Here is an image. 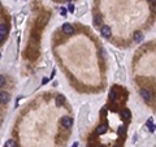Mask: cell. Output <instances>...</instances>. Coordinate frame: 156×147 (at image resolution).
<instances>
[{
	"mask_svg": "<svg viewBox=\"0 0 156 147\" xmlns=\"http://www.w3.org/2000/svg\"><path fill=\"white\" fill-rule=\"evenodd\" d=\"M5 85V77L0 74V87H3Z\"/></svg>",
	"mask_w": 156,
	"mask_h": 147,
	"instance_id": "2e32d148",
	"label": "cell"
},
{
	"mask_svg": "<svg viewBox=\"0 0 156 147\" xmlns=\"http://www.w3.org/2000/svg\"><path fill=\"white\" fill-rule=\"evenodd\" d=\"M100 33H102V35H103L104 38H109V37L112 35V30H111L109 26H103Z\"/></svg>",
	"mask_w": 156,
	"mask_h": 147,
	"instance_id": "8992f818",
	"label": "cell"
},
{
	"mask_svg": "<svg viewBox=\"0 0 156 147\" xmlns=\"http://www.w3.org/2000/svg\"><path fill=\"white\" fill-rule=\"evenodd\" d=\"M7 31H8V28L5 24H0V43H2L7 35Z\"/></svg>",
	"mask_w": 156,
	"mask_h": 147,
	"instance_id": "277c9868",
	"label": "cell"
},
{
	"mask_svg": "<svg viewBox=\"0 0 156 147\" xmlns=\"http://www.w3.org/2000/svg\"><path fill=\"white\" fill-rule=\"evenodd\" d=\"M65 13H66V9H65V8H61V15L65 16Z\"/></svg>",
	"mask_w": 156,
	"mask_h": 147,
	"instance_id": "e0dca14e",
	"label": "cell"
},
{
	"mask_svg": "<svg viewBox=\"0 0 156 147\" xmlns=\"http://www.w3.org/2000/svg\"><path fill=\"white\" fill-rule=\"evenodd\" d=\"M115 147H120V146H118V144H116V146H115Z\"/></svg>",
	"mask_w": 156,
	"mask_h": 147,
	"instance_id": "44dd1931",
	"label": "cell"
},
{
	"mask_svg": "<svg viewBox=\"0 0 156 147\" xmlns=\"http://www.w3.org/2000/svg\"><path fill=\"white\" fill-rule=\"evenodd\" d=\"M69 11H70V12H73V11H74V7H73V4H70V5H69Z\"/></svg>",
	"mask_w": 156,
	"mask_h": 147,
	"instance_id": "ac0fdd59",
	"label": "cell"
},
{
	"mask_svg": "<svg viewBox=\"0 0 156 147\" xmlns=\"http://www.w3.org/2000/svg\"><path fill=\"white\" fill-rule=\"evenodd\" d=\"M121 116H122V118H124V120H129V118L131 117V112H130L129 109H126V108H125V109H122V111H121Z\"/></svg>",
	"mask_w": 156,
	"mask_h": 147,
	"instance_id": "30bf717a",
	"label": "cell"
},
{
	"mask_svg": "<svg viewBox=\"0 0 156 147\" xmlns=\"http://www.w3.org/2000/svg\"><path fill=\"white\" fill-rule=\"evenodd\" d=\"M117 133H118V135L120 137H124L125 134H126V125H120L118 126V129H117Z\"/></svg>",
	"mask_w": 156,
	"mask_h": 147,
	"instance_id": "8fae6325",
	"label": "cell"
},
{
	"mask_svg": "<svg viewBox=\"0 0 156 147\" xmlns=\"http://www.w3.org/2000/svg\"><path fill=\"white\" fill-rule=\"evenodd\" d=\"M107 130H108V126H107L105 124H102V125H99V126L96 128V133H98L99 135H102V134L107 133Z\"/></svg>",
	"mask_w": 156,
	"mask_h": 147,
	"instance_id": "52a82bcc",
	"label": "cell"
},
{
	"mask_svg": "<svg viewBox=\"0 0 156 147\" xmlns=\"http://www.w3.org/2000/svg\"><path fill=\"white\" fill-rule=\"evenodd\" d=\"M139 94H140V96H142L146 102H150V100L152 99V94H151L147 89H140V90H139Z\"/></svg>",
	"mask_w": 156,
	"mask_h": 147,
	"instance_id": "6da1fadb",
	"label": "cell"
},
{
	"mask_svg": "<svg viewBox=\"0 0 156 147\" xmlns=\"http://www.w3.org/2000/svg\"><path fill=\"white\" fill-rule=\"evenodd\" d=\"M61 124H62V126L64 128H72L73 126V118L72 117H69V116H64L62 118H61Z\"/></svg>",
	"mask_w": 156,
	"mask_h": 147,
	"instance_id": "7a4b0ae2",
	"label": "cell"
},
{
	"mask_svg": "<svg viewBox=\"0 0 156 147\" xmlns=\"http://www.w3.org/2000/svg\"><path fill=\"white\" fill-rule=\"evenodd\" d=\"M148 2H152V3H156V0H148Z\"/></svg>",
	"mask_w": 156,
	"mask_h": 147,
	"instance_id": "ffe728a7",
	"label": "cell"
},
{
	"mask_svg": "<svg viewBox=\"0 0 156 147\" xmlns=\"http://www.w3.org/2000/svg\"><path fill=\"white\" fill-rule=\"evenodd\" d=\"M62 33L66 35H73L74 34V28L70 24H64L62 25Z\"/></svg>",
	"mask_w": 156,
	"mask_h": 147,
	"instance_id": "3957f363",
	"label": "cell"
},
{
	"mask_svg": "<svg viewBox=\"0 0 156 147\" xmlns=\"http://www.w3.org/2000/svg\"><path fill=\"white\" fill-rule=\"evenodd\" d=\"M64 103H65V96L61 95V94H59V95L56 96V105H57V107H61Z\"/></svg>",
	"mask_w": 156,
	"mask_h": 147,
	"instance_id": "ba28073f",
	"label": "cell"
},
{
	"mask_svg": "<svg viewBox=\"0 0 156 147\" xmlns=\"http://www.w3.org/2000/svg\"><path fill=\"white\" fill-rule=\"evenodd\" d=\"M102 25V17L100 15H95L94 16V26H100Z\"/></svg>",
	"mask_w": 156,
	"mask_h": 147,
	"instance_id": "7c38bea8",
	"label": "cell"
},
{
	"mask_svg": "<svg viewBox=\"0 0 156 147\" xmlns=\"http://www.w3.org/2000/svg\"><path fill=\"white\" fill-rule=\"evenodd\" d=\"M147 126H148L150 131H153V130H155V126H153V124H152V118H148V120H147Z\"/></svg>",
	"mask_w": 156,
	"mask_h": 147,
	"instance_id": "9a60e30c",
	"label": "cell"
},
{
	"mask_svg": "<svg viewBox=\"0 0 156 147\" xmlns=\"http://www.w3.org/2000/svg\"><path fill=\"white\" fill-rule=\"evenodd\" d=\"M4 147H17V143H16L13 139H9V141H7V142H5Z\"/></svg>",
	"mask_w": 156,
	"mask_h": 147,
	"instance_id": "5bb4252c",
	"label": "cell"
},
{
	"mask_svg": "<svg viewBox=\"0 0 156 147\" xmlns=\"http://www.w3.org/2000/svg\"><path fill=\"white\" fill-rule=\"evenodd\" d=\"M155 128H156V125H155Z\"/></svg>",
	"mask_w": 156,
	"mask_h": 147,
	"instance_id": "7402d4cb",
	"label": "cell"
},
{
	"mask_svg": "<svg viewBox=\"0 0 156 147\" xmlns=\"http://www.w3.org/2000/svg\"><path fill=\"white\" fill-rule=\"evenodd\" d=\"M99 147H102V146H99Z\"/></svg>",
	"mask_w": 156,
	"mask_h": 147,
	"instance_id": "603a6c76",
	"label": "cell"
},
{
	"mask_svg": "<svg viewBox=\"0 0 156 147\" xmlns=\"http://www.w3.org/2000/svg\"><path fill=\"white\" fill-rule=\"evenodd\" d=\"M77 146H78V142H75V143H74V144H73L72 147H77Z\"/></svg>",
	"mask_w": 156,
	"mask_h": 147,
	"instance_id": "d6986e66",
	"label": "cell"
},
{
	"mask_svg": "<svg viewBox=\"0 0 156 147\" xmlns=\"http://www.w3.org/2000/svg\"><path fill=\"white\" fill-rule=\"evenodd\" d=\"M134 41H135V43H142V41H143V34H142L140 31H135V33H134Z\"/></svg>",
	"mask_w": 156,
	"mask_h": 147,
	"instance_id": "9c48e42d",
	"label": "cell"
},
{
	"mask_svg": "<svg viewBox=\"0 0 156 147\" xmlns=\"http://www.w3.org/2000/svg\"><path fill=\"white\" fill-rule=\"evenodd\" d=\"M116 90L115 89H111V91H109V102H115L116 100Z\"/></svg>",
	"mask_w": 156,
	"mask_h": 147,
	"instance_id": "4fadbf2b",
	"label": "cell"
},
{
	"mask_svg": "<svg viewBox=\"0 0 156 147\" xmlns=\"http://www.w3.org/2000/svg\"><path fill=\"white\" fill-rule=\"evenodd\" d=\"M9 100H11V96H9L8 92H5V91H0V103H2V104H7Z\"/></svg>",
	"mask_w": 156,
	"mask_h": 147,
	"instance_id": "5b68a950",
	"label": "cell"
}]
</instances>
